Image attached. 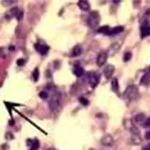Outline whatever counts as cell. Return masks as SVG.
I'll list each match as a JSON object with an SVG mask.
<instances>
[{
  "label": "cell",
  "mask_w": 150,
  "mask_h": 150,
  "mask_svg": "<svg viewBox=\"0 0 150 150\" xmlns=\"http://www.w3.org/2000/svg\"><path fill=\"white\" fill-rule=\"evenodd\" d=\"M12 14L15 16L16 19H20L22 16V13L18 8H14L11 10Z\"/></svg>",
  "instance_id": "cell-16"
},
{
  "label": "cell",
  "mask_w": 150,
  "mask_h": 150,
  "mask_svg": "<svg viewBox=\"0 0 150 150\" xmlns=\"http://www.w3.org/2000/svg\"><path fill=\"white\" fill-rule=\"evenodd\" d=\"M32 76H33V79L35 80V81H38V79H39V76H40V72H39V70L37 68H35V70L33 71Z\"/></svg>",
  "instance_id": "cell-19"
},
{
  "label": "cell",
  "mask_w": 150,
  "mask_h": 150,
  "mask_svg": "<svg viewBox=\"0 0 150 150\" xmlns=\"http://www.w3.org/2000/svg\"><path fill=\"white\" fill-rule=\"evenodd\" d=\"M25 62V60L21 59L17 61V64L19 66H22V65H24Z\"/></svg>",
  "instance_id": "cell-23"
},
{
  "label": "cell",
  "mask_w": 150,
  "mask_h": 150,
  "mask_svg": "<svg viewBox=\"0 0 150 150\" xmlns=\"http://www.w3.org/2000/svg\"><path fill=\"white\" fill-rule=\"evenodd\" d=\"M87 24L92 29H95L100 23V16L97 11L92 12L87 18Z\"/></svg>",
  "instance_id": "cell-2"
},
{
  "label": "cell",
  "mask_w": 150,
  "mask_h": 150,
  "mask_svg": "<svg viewBox=\"0 0 150 150\" xmlns=\"http://www.w3.org/2000/svg\"><path fill=\"white\" fill-rule=\"evenodd\" d=\"M141 84L143 85H149L150 84V72L146 73L141 79Z\"/></svg>",
  "instance_id": "cell-15"
},
{
  "label": "cell",
  "mask_w": 150,
  "mask_h": 150,
  "mask_svg": "<svg viewBox=\"0 0 150 150\" xmlns=\"http://www.w3.org/2000/svg\"><path fill=\"white\" fill-rule=\"evenodd\" d=\"M100 142L102 145L104 146H112L114 144V140L111 135H106L102 139Z\"/></svg>",
  "instance_id": "cell-11"
},
{
  "label": "cell",
  "mask_w": 150,
  "mask_h": 150,
  "mask_svg": "<svg viewBox=\"0 0 150 150\" xmlns=\"http://www.w3.org/2000/svg\"><path fill=\"white\" fill-rule=\"evenodd\" d=\"M40 147V144L38 142V141L35 140L34 141V142H33L32 145V149H33V150H37Z\"/></svg>",
  "instance_id": "cell-21"
},
{
  "label": "cell",
  "mask_w": 150,
  "mask_h": 150,
  "mask_svg": "<svg viewBox=\"0 0 150 150\" xmlns=\"http://www.w3.org/2000/svg\"><path fill=\"white\" fill-rule=\"evenodd\" d=\"M78 6L80 9L84 11L90 10V5L88 1L85 0H81L78 2Z\"/></svg>",
  "instance_id": "cell-14"
},
{
  "label": "cell",
  "mask_w": 150,
  "mask_h": 150,
  "mask_svg": "<svg viewBox=\"0 0 150 150\" xmlns=\"http://www.w3.org/2000/svg\"><path fill=\"white\" fill-rule=\"evenodd\" d=\"M135 121L142 125L144 127H150V119H146L145 115L140 114L136 115L135 117Z\"/></svg>",
  "instance_id": "cell-5"
},
{
  "label": "cell",
  "mask_w": 150,
  "mask_h": 150,
  "mask_svg": "<svg viewBox=\"0 0 150 150\" xmlns=\"http://www.w3.org/2000/svg\"><path fill=\"white\" fill-rule=\"evenodd\" d=\"M108 59V54L105 51H101L97 57L96 63L98 66L101 67L105 64Z\"/></svg>",
  "instance_id": "cell-7"
},
{
  "label": "cell",
  "mask_w": 150,
  "mask_h": 150,
  "mask_svg": "<svg viewBox=\"0 0 150 150\" xmlns=\"http://www.w3.org/2000/svg\"><path fill=\"white\" fill-rule=\"evenodd\" d=\"M111 87L112 90L115 92H117L119 91V81L116 78H114L111 81Z\"/></svg>",
  "instance_id": "cell-17"
},
{
  "label": "cell",
  "mask_w": 150,
  "mask_h": 150,
  "mask_svg": "<svg viewBox=\"0 0 150 150\" xmlns=\"http://www.w3.org/2000/svg\"><path fill=\"white\" fill-rule=\"evenodd\" d=\"M33 150V149H31V150Z\"/></svg>",
  "instance_id": "cell-27"
},
{
  "label": "cell",
  "mask_w": 150,
  "mask_h": 150,
  "mask_svg": "<svg viewBox=\"0 0 150 150\" xmlns=\"http://www.w3.org/2000/svg\"><path fill=\"white\" fill-rule=\"evenodd\" d=\"M143 150H150V145H147L145 146Z\"/></svg>",
  "instance_id": "cell-25"
},
{
  "label": "cell",
  "mask_w": 150,
  "mask_h": 150,
  "mask_svg": "<svg viewBox=\"0 0 150 150\" xmlns=\"http://www.w3.org/2000/svg\"><path fill=\"white\" fill-rule=\"evenodd\" d=\"M124 27L122 26H115L114 27H109L108 32V35H118L119 33H121L124 31Z\"/></svg>",
  "instance_id": "cell-10"
},
{
  "label": "cell",
  "mask_w": 150,
  "mask_h": 150,
  "mask_svg": "<svg viewBox=\"0 0 150 150\" xmlns=\"http://www.w3.org/2000/svg\"><path fill=\"white\" fill-rule=\"evenodd\" d=\"M132 57V52L130 51H127V52H125V54H124V56H123V61L125 62H127L131 60Z\"/></svg>",
  "instance_id": "cell-18"
},
{
  "label": "cell",
  "mask_w": 150,
  "mask_h": 150,
  "mask_svg": "<svg viewBox=\"0 0 150 150\" xmlns=\"http://www.w3.org/2000/svg\"><path fill=\"white\" fill-rule=\"evenodd\" d=\"M138 95L139 91L137 87L135 85H130L125 89L123 94V97L126 101L130 102L136 99Z\"/></svg>",
  "instance_id": "cell-1"
},
{
  "label": "cell",
  "mask_w": 150,
  "mask_h": 150,
  "mask_svg": "<svg viewBox=\"0 0 150 150\" xmlns=\"http://www.w3.org/2000/svg\"><path fill=\"white\" fill-rule=\"evenodd\" d=\"M83 49L80 45H76L72 50L71 56L72 57H77L82 54Z\"/></svg>",
  "instance_id": "cell-13"
},
{
  "label": "cell",
  "mask_w": 150,
  "mask_h": 150,
  "mask_svg": "<svg viewBox=\"0 0 150 150\" xmlns=\"http://www.w3.org/2000/svg\"><path fill=\"white\" fill-rule=\"evenodd\" d=\"M140 32H141V36L142 38H144L150 35V24L148 20H145L144 22L142 24V25H141Z\"/></svg>",
  "instance_id": "cell-6"
},
{
  "label": "cell",
  "mask_w": 150,
  "mask_h": 150,
  "mask_svg": "<svg viewBox=\"0 0 150 150\" xmlns=\"http://www.w3.org/2000/svg\"><path fill=\"white\" fill-rule=\"evenodd\" d=\"M61 102V95L60 92H56L55 94L52 97L49 102V106L51 111H55L57 110L60 106Z\"/></svg>",
  "instance_id": "cell-3"
},
{
  "label": "cell",
  "mask_w": 150,
  "mask_h": 150,
  "mask_svg": "<svg viewBox=\"0 0 150 150\" xmlns=\"http://www.w3.org/2000/svg\"><path fill=\"white\" fill-rule=\"evenodd\" d=\"M145 136H146V138L147 139H150V132H147L146 133Z\"/></svg>",
  "instance_id": "cell-24"
},
{
  "label": "cell",
  "mask_w": 150,
  "mask_h": 150,
  "mask_svg": "<svg viewBox=\"0 0 150 150\" xmlns=\"http://www.w3.org/2000/svg\"><path fill=\"white\" fill-rule=\"evenodd\" d=\"M87 79L91 87L94 89L100 82V76L95 72H89L87 73Z\"/></svg>",
  "instance_id": "cell-4"
},
{
  "label": "cell",
  "mask_w": 150,
  "mask_h": 150,
  "mask_svg": "<svg viewBox=\"0 0 150 150\" xmlns=\"http://www.w3.org/2000/svg\"><path fill=\"white\" fill-rule=\"evenodd\" d=\"M73 72L77 77H80L84 74V70L79 64H75L73 67Z\"/></svg>",
  "instance_id": "cell-12"
},
{
  "label": "cell",
  "mask_w": 150,
  "mask_h": 150,
  "mask_svg": "<svg viewBox=\"0 0 150 150\" xmlns=\"http://www.w3.org/2000/svg\"><path fill=\"white\" fill-rule=\"evenodd\" d=\"M48 150H55V149H49Z\"/></svg>",
  "instance_id": "cell-26"
},
{
  "label": "cell",
  "mask_w": 150,
  "mask_h": 150,
  "mask_svg": "<svg viewBox=\"0 0 150 150\" xmlns=\"http://www.w3.org/2000/svg\"><path fill=\"white\" fill-rule=\"evenodd\" d=\"M35 50H37L42 55L47 54L49 50V47L44 44H41L40 43H37L35 45Z\"/></svg>",
  "instance_id": "cell-8"
},
{
  "label": "cell",
  "mask_w": 150,
  "mask_h": 150,
  "mask_svg": "<svg viewBox=\"0 0 150 150\" xmlns=\"http://www.w3.org/2000/svg\"><path fill=\"white\" fill-rule=\"evenodd\" d=\"M104 74L105 76V78L108 80L110 79L112 77V76L114 74L115 72V67L112 65H108L105 66L104 70Z\"/></svg>",
  "instance_id": "cell-9"
},
{
  "label": "cell",
  "mask_w": 150,
  "mask_h": 150,
  "mask_svg": "<svg viewBox=\"0 0 150 150\" xmlns=\"http://www.w3.org/2000/svg\"><path fill=\"white\" fill-rule=\"evenodd\" d=\"M39 95H40V98H42V100H46L48 97V94L45 91H42L41 92H40Z\"/></svg>",
  "instance_id": "cell-20"
},
{
  "label": "cell",
  "mask_w": 150,
  "mask_h": 150,
  "mask_svg": "<svg viewBox=\"0 0 150 150\" xmlns=\"http://www.w3.org/2000/svg\"><path fill=\"white\" fill-rule=\"evenodd\" d=\"M79 101H80V103L82 104V105H88V104H89L88 100L84 97H80L79 98Z\"/></svg>",
  "instance_id": "cell-22"
}]
</instances>
